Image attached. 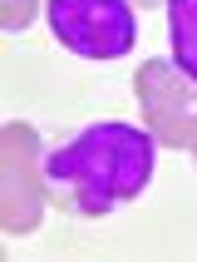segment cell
Segmentation results:
<instances>
[{
	"mask_svg": "<svg viewBox=\"0 0 197 262\" xmlns=\"http://www.w3.org/2000/svg\"><path fill=\"white\" fill-rule=\"evenodd\" d=\"M50 25L64 50L84 59H118L133 50L128 0H50Z\"/></svg>",
	"mask_w": 197,
	"mask_h": 262,
	"instance_id": "obj_2",
	"label": "cell"
},
{
	"mask_svg": "<svg viewBox=\"0 0 197 262\" xmlns=\"http://www.w3.org/2000/svg\"><path fill=\"white\" fill-rule=\"evenodd\" d=\"M192 94H197V84H192Z\"/></svg>",
	"mask_w": 197,
	"mask_h": 262,
	"instance_id": "obj_8",
	"label": "cell"
},
{
	"mask_svg": "<svg viewBox=\"0 0 197 262\" xmlns=\"http://www.w3.org/2000/svg\"><path fill=\"white\" fill-rule=\"evenodd\" d=\"M192 154H197V139H192Z\"/></svg>",
	"mask_w": 197,
	"mask_h": 262,
	"instance_id": "obj_7",
	"label": "cell"
},
{
	"mask_svg": "<svg viewBox=\"0 0 197 262\" xmlns=\"http://www.w3.org/2000/svg\"><path fill=\"white\" fill-rule=\"evenodd\" d=\"M40 10V0H0V25L5 30H25Z\"/></svg>",
	"mask_w": 197,
	"mask_h": 262,
	"instance_id": "obj_6",
	"label": "cell"
},
{
	"mask_svg": "<svg viewBox=\"0 0 197 262\" xmlns=\"http://www.w3.org/2000/svg\"><path fill=\"white\" fill-rule=\"evenodd\" d=\"M153 178V139L133 124H89L44 159V193L69 213L98 218L138 198Z\"/></svg>",
	"mask_w": 197,
	"mask_h": 262,
	"instance_id": "obj_1",
	"label": "cell"
},
{
	"mask_svg": "<svg viewBox=\"0 0 197 262\" xmlns=\"http://www.w3.org/2000/svg\"><path fill=\"white\" fill-rule=\"evenodd\" d=\"M138 99H143V114L148 124L158 129L163 144H192L197 139V114H192V79L173 74V64L163 59H148L138 70Z\"/></svg>",
	"mask_w": 197,
	"mask_h": 262,
	"instance_id": "obj_4",
	"label": "cell"
},
{
	"mask_svg": "<svg viewBox=\"0 0 197 262\" xmlns=\"http://www.w3.org/2000/svg\"><path fill=\"white\" fill-rule=\"evenodd\" d=\"M40 144L30 129H5L0 139V223L10 233H25L40 223V208L50 193L40 188Z\"/></svg>",
	"mask_w": 197,
	"mask_h": 262,
	"instance_id": "obj_3",
	"label": "cell"
},
{
	"mask_svg": "<svg viewBox=\"0 0 197 262\" xmlns=\"http://www.w3.org/2000/svg\"><path fill=\"white\" fill-rule=\"evenodd\" d=\"M168 25H173V59L183 79L197 84V0H168Z\"/></svg>",
	"mask_w": 197,
	"mask_h": 262,
	"instance_id": "obj_5",
	"label": "cell"
}]
</instances>
